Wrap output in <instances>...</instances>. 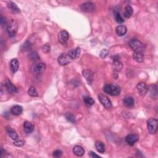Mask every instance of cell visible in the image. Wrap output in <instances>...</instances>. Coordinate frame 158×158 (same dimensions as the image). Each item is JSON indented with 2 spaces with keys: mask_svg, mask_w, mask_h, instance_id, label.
<instances>
[{
  "mask_svg": "<svg viewBox=\"0 0 158 158\" xmlns=\"http://www.w3.org/2000/svg\"><path fill=\"white\" fill-rule=\"evenodd\" d=\"M103 91L106 93H108L110 95L117 96L120 94L121 89L120 86L117 84H111L106 85L103 88Z\"/></svg>",
  "mask_w": 158,
  "mask_h": 158,
  "instance_id": "cell-1",
  "label": "cell"
},
{
  "mask_svg": "<svg viewBox=\"0 0 158 158\" xmlns=\"http://www.w3.org/2000/svg\"><path fill=\"white\" fill-rule=\"evenodd\" d=\"M129 45L135 53H143L145 50L144 44L137 39H132L129 42Z\"/></svg>",
  "mask_w": 158,
  "mask_h": 158,
  "instance_id": "cell-2",
  "label": "cell"
},
{
  "mask_svg": "<svg viewBox=\"0 0 158 158\" xmlns=\"http://www.w3.org/2000/svg\"><path fill=\"white\" fill-rule=\"evenodd\" d=\"M158 121L156 118H151L147 121L148 131L150 134H155L157 130Z\"/></svg>",
  "mask_w": 158,
  "mask_h": 158,
  "instance_id": "cell-3",
  "label": "cell"
},
{
  "mask_svg": "<svg viewBox=\"0 0 158 158\" xmlns=\"http://www.w3.org/2000/svg\"><path fill=\"white\" fill-rule=\"evenodd\" d=\"M98 99L100 100V102L102 104V105L106 109H109L112 107V102L109 99L108 96H106L105 94H100L98 96Z\"/></svg>",
  "mask_w": 158,
  "mask_h": 158,
  "instance_id": "cell-4",
  "label": "cell"
},
{
  "mask_svg": "<svg viewBox=\"0 0 158 158\" xmlns=\"http://www.w3.org/2000/svg\"><path fill=\"white\" fill-rule=\"evenodd\" d=\"M58 61L61 66H66L72 61V59L70 57L68 53H63L58 57Z\"/></svg>",
  "mask_w": 158,
  "mask_h": 158,
  "instance_id": "cell-5",
  "label": "cell"
},
{
  "mask_svg": "<svg viewBox=\"0 0 158 158\" xmlns=\"http://www.w3.org/2000/svg\"><path fill=\"white\" fill-rule=\"evenodd\" d=\"M17 29H18V26L16 22L14 21H12L10 23V24L8 25V26L7 27V33L9 34V35L11 37H13L15 35H16Z\"/></svg>",
  "mask_w": 158,
  "mask_h": 158,
  "instance_id": "cell-6",
  "label": "cell"
},
{
  "mask_svg": "<svg viewBox=\"0 0 158 158\" xmlns=\"http://www.w3.org/2000/svg\"><path fill=\"white\" fill-rule=\"evenodd\" d=\"M69 40V33L66 30H61L58 34V40L62 45H66Z\"/></svg>",
  "mask_w": 158,
  "mask_h": 158,
  "instance_id": "cell-7",
  "label": "cell"
},
{
  "mask_svg": "<svg viewBox=\"0 0 158 158\" xmlns=\"http://www.w3.org/2000/svg\"><path fill=\"white\" fill-rule=\"evenodd\" d=\"M80 8L83 11L86 12V13H93L95 11L96 7L93 3L86 2L82 4L80 6Z\"/></svg>",
  "mask_w": 158,
  "mask_h": 158,
  "instance_id": "cell-8",
  "label": "cell"
},
{
  "mask_svg": "<svg viewBox=\"0 0 158 158\" xmlns=\"http://www.w3.org/2000/svg\"><path fill=\"white\" fill-rule=\"evenodd\" d=\"M137 88L138 93L140 94V95L142 96H145V94L147 93L148 91V87L147 86V84L144 82H140L139 84H138L137 86Z\"/></svg>",
  "mask_w": 158,
  "mask_h": 158,
  "instance_id": "cell-9",
  "label": "cell"
},
{
  "mask_svg": "<svg viewBox=\"0 0 158 158\" xmlns=\"http://www.w3.org/2000/svg\"><path fill=\"white\" fill-rule=\"evenodd\" d=\"M139 140V137L135 134H130L125 138V141L130 146H133Z\"/></svg>",
  "mask_w": 158,
  "mask_h": 158,
  "instance_id": "cell-10",
  "label": "cell"
},
{
  "mask_svg": "<svg viewBox=\"0 0 158 158\" xmlns=\"http://www.w3.org/2000/svg\"><path fill=\"white\" fill-rule=\"evenodd\" d=\"M82 74L88 84H92L93 78V73L92 71L90 69H85L84 70H83Z\"/></svg>",
  "mask_w": 158,
  "mask_h": 158,
  "instance_id": "cell-11",
  "label": "cell"
},
{
  "mask_svg": "<svg viewBox=\"0 0 158 158\" xmlns=\"http://www.w3.org/2000/svg\"><path fill=\"white\" fill-rule=\"evenodd\" d=\"M5 85L6 87L7 91H8L9 93H15L17 92V89L15 86L12 84V82L9 81L8 79H6L5 81Z\"/></svg>",
  "mask_w": 158,
  "mask_h": 158,
  "instance_id": "cell-12",
  "label": "cell"
},
{
  "mask_svg": "<svg viewBox=\"0 0 158 158\" xmlns=\"http://www.w3.org/2000/svg\"><path fill=\"white\" fill-rule=\"evenodd\" d=\"M23 128H24V131L27 134H30L33 132L34 130V125L29 121H25L23 123Z\"/></svg>",
  "mask_w": 158,
  "mask_h": 158,
  "instance_id": "cell-13",
  "label": "cell"
},
{
  "mask_svg": "<svg viewBox=\"0 0 158 158\" xmlns=\"http://www.w3.org/2000/svg\"><path fill=\"white\" fill-rule=\"evenodd\" d=\"M6 131H7V133H8L9 136L12 138V139L14 140H18L19 136L17 135V133L13 128H11L10 126H7Z\"/></svg>",
  "mask_w": 158,
  "mask_h": 158,
  "instance_id": "cell-14",
  "label": "cell"
},
{
  "mask_svg": "<svg viewBox=\"0 0 158 158\" xmlns=\"http://www.w3.org/2000/svg\"><path fill=\"white\" fill-rule=\"evenodd\" d=\"M68 54L69 55L70 57L72 59V60L76 59L80 56V48H79V47H77V48H75L72 50H70L68 53Z\"/></svg>",
  "mask_w": 158,
  "mask_h": 158,
  "instance_id": "cell-15",
  "label": "cell"
},
{
  "mask_svg": "<svg viewBox=\"0 0 158 158\" xmlns=\"http://www.w3.org/2000/svg\"><path fill=\"white\" fill-rule=\"evenodd\" d=\"M7 7L11 10L12 13L14 14H18L21 12V10L19 8V7L16 5V4L13 1H10L7 3Z\"/></svg>",
  "mask_w": 158,
  "mask_h": 158,
  "instance_id": "cell-16",
  "label": "cell"
},
{
  "mask_svg": "<svg viewBox=\"0 0 158 158\" xmlns=\"http://www.w3.org/2000/svg\"><path fill=\"white\" fill-rule=\"evenodd\" d=\"M23 108L22 106L19 105L14 106L13 107H12L11 109V112L13 114L14 116H19L22 113Z\"/></svg>",
  "mask_w": 158,
  "mask_h": 158,
  "instance_id": "cell-17",
  "label": "cell"
},
{
  "mask_svg": "<svg viewBox=\"0 0 158 158\" xmlns=\"http://www.w3.org/2000/svg\"><path fill=\"white\" fill-rule=\"evenodd\" d=\"M73 153L77 156H82L84 155L85 150L81 146L77 145L73 148Z\"/></svg>",
  "mask_w": 158,
  "mask_h": 158,
  "instance_id": "cell-18",
  "label": "cell"
},
{
  "mask_svg": "<svg viewBox=\"0 0 158 158\" xmlns=\"http://www.w3.org/2000/svg\"><path fill=\"white\" fill-rule=\"evenodd\" d=\"M46 69V64L43 62H39L35 65L33 68V71L36 73H41Z\"/></svg>",
  "mask_w": 158,
  "mask_h": 158,
  "instance_id": "cell-19",
  "label": "cell"
},
{
  "mask_svg": "<svg viewBox=\"0 0 158 158\" xmlns=\"http://www.w3.org/2000/svg\"><path fill=\"white\" fill-rule=\"evenodd\" d=\"M11 70L13 73L16 72L19 67V62L17 59H13L10 62Z\"/></svg>",
  "mask_w": 158,
  "mask_h": 158,
  "instance_id": "cell-20",
  "label": "cell"
},
{
  "mask_svg": "<svg viewBox=\"0 0 158 158\" xmlns=\"http://www.w3.org/2000/svg\"><path fill=\"white\" fill-rule=\"evenodd\" d=\"M123 102L124 104L127 107H132L135 103V100L131 96H126L124 98Z\"/></svg>",
  "mask_w": 158,
  "mask_h": 158,
  "instance_id": "cell-21",
  "label": "cell"
},
{
  "mask_svg": "<svg viewBox=\"0 0 158 158\" xmlns=\"http://www.w3.org/2000/svg\"><path fill=\"white\" fill-rule=\"evenodd\" d=\"M116 31L118 36H120V37L124 36V35H125L127 31V27H126L125 25H118L117 27Z\"/></svg>",
  "mask_w": 158,
  "mask_h": 158,
  "instance_id": "cell-22",
  "label": "cell"
},
{
  "mask_svg": "<svg viewBox=\"0 0 158 158\" xmlns=\"http://www.w3.org/2000/svg\"><path fill=\"white\" fill-rule=\"evenodd\" d=\"M95 147L97 149V151L100 153H103L105 151V145L102 143V142L100 141H98L95 143Z\"/></svg>",
  "mask_w": 158,
  "mask_h": 158,
  "instance_id": "cell-23",
  "label": "cell"
},
{
  "mask_svg": "<svg viewBox=\"0 0 158 158\" xmlns=\"http://www.w3.org/2000/svg\"><path fill=\"white\" fill-rule=\"evenodd\" d=\"M133 58L134 60L137 62H142L144 61V56L143 53H135L134 52L133 54Z\"/></svg>",
  "mask_w": 158,
  "mask_h": 158,
  "instance_id": "cell-24",
  "label": "cell"
},
{
  "mask_svg": "<svg viewBox=\"0 0 158 158\" xmlns=\"http://www.w3.org/2000/svg\"><path fill=\"white\" fill-rule=\"evenodd\" d=\"M133 10L132 7L130 6H129V5L127 6L125 8L124 16L126 18H130V17L132 16V15L133 14Z\"/></svg>",
  "mask_w": 158,
  "mask_h": 158,
  "instance_id": "cell-25",
  "label": "cell"
},
{
  "mask_svg": "<svg viewBox=\"0 0 158 158\" xmlns=\"http://www.w3.org/2000/svg\"><path fill=\"white\" fill-rule=\"evenodd\" d=\"M150 94L153 95V98H157V86L156 85H151L150 87Z\"/></svg>",
  "mask_w": 158,
  "mask_h": 158,
  "instance_id": "cell-26",
  "label": "cell"
},
{
  "mask_svg": "<svg viewBox=\"0 0 158 158\" xmlns=\"http://www.w3.org/2000/svg\"><path fill=\"white\" fill-rule=\"evenodd\" d=\"M28 94L29 96H32V97H37L38 95L36 88H35L34 86H30V87L29 88V89L28 90Z\"/></svg>",
  "mask_w": 158,
  "mask_h": 158,
  "instance_id": "cell-27",
  "label": "cell"
},
{
  "mask_svg": "<svg viewBox=\"0 0 158 158\" xmlns=\"http://www.w3.org/2000/svg\"><path fill=\"white\" fill-rule=\"evenodd\" d=\"M84 101L85 102V103L86 104V105L88 106H92L94 103V101L92 97L88 96H85L84 98Z\"/></svg>",
  "mask_w": 158,
  "mask_h": 158,
  "instance_id": "cell-28",
  "label": "cell"
},
{
  "mask_svg": "<svg viewBox=\"0 0 158 158\" xmlns=\"http://www.w3.org/2000/svg\"><path fill=\"white\" fill-rule=\"evenodd\" d=\"M114 69L117 71H120L122 68V64L118 60H114L113 62Z\"/></svg>",
  "mask_w": 158,
  "mask_h": 158,
  "instance_id": "cell-29",
  "label": "cell"
},
{
  "mask_svg": "<svg viewBox=\"0 0 158 158\" xmlns=\"http://www.w3.org/2000/svg\"><path fill=\"white\" fill-rule=\"evenodd\" d=\"M65 116L67 120L71 122V123H75L76 122V118H75V116L72 113H66L65 114Z\"/></svg>",
  "mask_w": 158,
  "mask_h": 158,
  "instance_id": "cell-30",
  "label": "cell"
},
{
  "mask_svg": "<svg viewBox=\"0 0 158 158\" xmlns=\"http://www.w3.org/2000/svg\"><path fill=\"white\" fill-rule=\"evenodd\" d=\"M114 17H115V19H116V22L118 23H123L124 22V19L122 18L121 14L118 13V12H116V13H114Z\"/></svg>",
  "mask_w": 158,
  "mask_h": 158,
  "instance_id": "cell-31",
  "label": "cell"
},
{
  "mask_svg": "<svg viewBox=\"0 0 158 158\" xmlns=\"http://www.w3.org/2000/svg\"><path fill=\"white\" fill-rule=\"evenodd\" d=\"M108 54H109L108 50H107L106 49H103V50H102L101 51V52H100V56H101V58L104 59V58H106V57L108 56Z\"/></svg>",
  "mask_w": 158,
  "mask_h": 158,
  "instance_id": "cell-32",
  "label": "cell"
},
{
  "mask_svg": "<svg viewBox=\"0 0 158 158\" xmlns=\"http://www.w3.org/2000/svg\"><path fill=\"white\" fill-rule=\"evenodd\" d=\"M50 49H51L50 45L49 44H48V43H46V44H45L44 46H43V48H42L43 51L44 53H49L50 51Z\"/></svg>",
  "mask_w": 158,
  "mask_h": 158,
  "instance_id": "cell-33",
  "label": "cell"
},
{
  "mask_svg": "<svg viewBox=\"0 0 158 158\" xmlns=\"http://www.w3.org/2000/svg\"><path fill=\"white\" fill-rule=\"evenodd\" d=\"M14 144L17 146V147H22V146H23L25 145V141H22V140H15V141L14 142Z\"/></svg>",
  "mask_w": 158,
  "mask_h": 158,
  "instance_id": "cell-34",
  "label": "cell"
},
{
  "mask_svg": "<svg viewBox=\"0 0 158 158\" xmlns=\"http://www.w3.org/2000/svg\"><path fill=\"white\" fill-rule=\"evenodd\" d=\"M62 155V151H61V150H59V149L54 151L53 154V156L54 157H61Z\"/></svg>",
  "mask_w": 158,
  "mask_h": 158,
  "instance_id": "cell-35",
  "label": "cell"
},
{
  "mask_svg": "<svg viewBox=\"0 0 158 158\" xmlns=\"http://www.w3.org/2000/svg\"><path fill=\"white\" fill-rule=\"evenodd\" d=\"M89 156L93 158H101V156L97 155L95 153H94L93 151H90L89 153Z\"/></svg>",
  "mask_w": 158,
  "mask_h": 158,
  "instance_id": "cell-36",
  "label": "cell"
},
{
  "mask_svg": "<svg viewBox=\"0 0 158 158\" xmlns=\"http://www.w3.org/2000/svg\"><path fill=\"white\" fill-rule=\"evenodd\" d=\"M6 23V19L5 18H4L3 16L1 17V24L2 25H4Z\"/></svg>",
  "mask_w": 158,
  "mask_h": 158,
  "instance_id": "cell-37",
  "label": "cell"
}]
</instances>
